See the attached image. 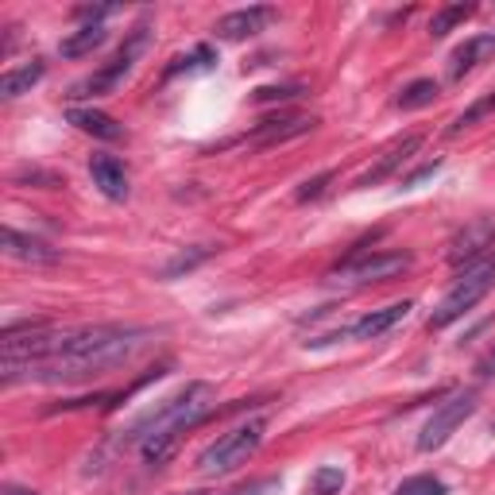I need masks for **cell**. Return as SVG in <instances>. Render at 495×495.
<instances>
[{"instance_id": "obj_1", "label": "cell", "mask_w": 495, "mask_h": 495, "mask_svg": "<svg viewBox=\"0 0 495 495\" xmlns=\"http://www.w3.org/2000/svg\"><path fill=\"white\" fill-rule=\"evenodd\" d=\"M163 329L155 325H70L54 329L51 322H24L5 329V372L12 383H90L101 380L140 353H148Z\"/></svg>"}, {"instance_id": "obj_2", "label": "cell", "mask_w": 495, "mask_h": 495, "mask_svg": "<svg viewBox=\"0 0 495 495\" xmlns=\"http://www.w3.org/2000/svg\"><path fill=\"white\" fill-rule=\"evenodd\" d=\"M217 414V391L206 380H194L179 387L170 399L155 403L151 411H143L132 426L121 430L112 438V449H128V445H140V457L148 469H163V464L179 453L182 445V433L201 426L206 418Z\"/></svg>"}, {"instance_id": "obj_3", "label": "cell", "mask_w": 495, "mask_h": 495, "mask_svg": "<svg viewBox=\"0 0 495 495\" xmlns=\"http://www.w3.org/2000/svg\"><path fill=\"white\" fill-rule=\"evenodd\" d=\"M264 433H267V418H248L240 426H232L228 433H221L213 445L201 449L198 457V472L213 480V476H228L237 472L240 464H248V457L264 445Z\"/></svg>"}, {"instance_id": "obj_4", "label": "cell", "mask_w": 495, "mask_h": 495, "mask_svg": "<svg viewBox=\"0 0 495 495\" xmlns=\"http://www.w3.org/2000/svg\"><path fill=\"white\" fill-rule=\"evenodd\" d=\"M491 286H495V252L457 271V283L445 290L438 310L430 314V329H449L453 322H461L469 310H476V302L484 298Z\"/></svg>"}, {"instance_id": "obj_5", "label": "cell", "mask_w": 495, "mask_h": 495, "mask_svg": "<svg viewBox=\"0 0 495 495\" xmlns=\"http://www.w3.org/2000/svg\"><path fill=\"white\" fill-rule=\"evenodd\" d=\"M143 47H148V24H136L124 47L116 51L101 70H93V74L78 78V82L66 90V97L78 105V101H93V97H109V93H116V90H121V82L132 74V66H136V58L143 54Z\"/></svg>"}, {"instance_id": "obj_6", "label": "cell", "mask_w": 495, "mask_h": 495, "mask_svg": "<svg viewBox=\"0 0 495 495\" xmlns=\"http://www.w3.org/2000/svg\"><path fill=\"white\" fill-rule=\"evenodd\" d=\"M414 259L411 252H391V248H380V252H372V248H356L353 256H345L337 267L329 271L333 283H348V286H372V283H387L403 275L411 267Z\"/></svg>"}, {"instance_id": "obj_7", "label": "cell", "mask_w": 495, "mask_h": 495, "mask_svg": "<svg viewBox=\"0 0 495 495\" xmlns=\"http://www.w3.org/2000/svg\"><path fill=\"white\" fill-rule=\"evenodd\" d=\"M411 310H414L411 298L391 302V306H383V310H372V314L356 317V322L345 325V329H333V333H322V337H310V341H306V348H325V345H337V341H380L383 333H391L399 322H406V314H411Z\"/></svg>"}, {"instance_id": "obj_8", "label": "cell", "mask_w": 495, "mask_h": 495, "mask_svg": "<svg viewBox=\"0 0 495 495\" xmlns=\"http://www.w3.org/2000/svg\"><path fill=\"white\" fill-rule=\"evenodd\" d=\"M476 406H480L476 403V391H453V395H449L438 411L426 418V426H422V433H418V449H422V453L442 449L464 426V418L476 414Z\"/></svg>"}, {"instance_id": "obj_9", "label": "cell", "mask_w": 495, "mask_h": 495, "mask_svg": "<svg viewBox=\"0 0 495 495\" xmlns=\"http://www.w3.org/2000/svg\"><path fill=\"white\" fill-rule=\"evenodd\" d=\"M317 128V116H295V112H279V116H264L252 132L244 136V143L252 148H279V143H290L306 132Z\"/></svg>"}, {"instance_id": "obj_10", "label": "cell", "mask_w": 495, "mask_h": 495, "mask_svg": "<svg viewBox=\"0 0 495 495\" xmlns=\"http://www.w3.org/2000/svg\"><path fill=\"white\" fill-rule=\"evenodd\" d=\"M271 20H279V8H271V5H248V8H237V12H228V16H221L213 32L221 35V39H228V43H240V39L259 35Z\"/></svg>"}, {"instance_id": "obj_11", "label": "cell", "mask_w": 495, "mask_h": 495, "mask_svg": "<svg viewBox=\"0 0 495 495\" xmlns=\"http://www.w3.org/2000/svg\"><path fill=\"white\" fill-rule=\"evenodd\" d=\"M422 143H426V140H422L418 132H411V136L395 140V143H391V148H387V151H383V155L375 159V163H372V167H368V170H364L360 179H356V190H368V186H380V182H387L391 174H395L403 163H411V159L418 155Z\"/></svg>"}, {"instance_id": "obj_12", "label": "cell", "mask_w": 495, "mask_h": 495, "mask_svg": "<svg viewBox=\"0 0 495 495\" xmlns=\"http://www.w3.org/2000/svg\"><path fill=\"white\" fill-rule=\"evenodd\" d=\"M5 252L12 259H20V264H32V267H47V264H58L63 252L51 248L43 237H32V232H20V228H5Z\"/></svg>"}, {"instance_id": "obj_13", "label": "cell", "mask_w": 495, "mask_h": 495, "mask_svg": "<svg viewBox=\"0 0 495 495\" xmlns=\"http://www.w3.org/2000/svg\"><path fill=\"white\" fill-rule=\"evenodd\" d=\"M90 179L101 194H105L109 201H124L128 198V167L121 163L116 155L109 151H93L90 155Z\"/></svg>"}, {"instance_id": "obj_14", "label": "cell", "mask_w": 495, "mask_h": 495, "mask_svg": "<svg viewBox=\"0 0 495 495\" xmlns=\"http://www.w3.org/2000/svg\"><path fill=\"white\" fill-rule=\"evenodd\" d=\"M488 248H495V225H488V221L469 225V228H464L461 237L453 240V248H449V264H453V267L461 271V267L476 264V259L491 256Z\"/></svg>"}, {"instance_id": "obj_15", "label": "cell", "mask_w": 495, "mask_h": 495, "mask_svg": "<svg viewBox=\"0 0 495 495\" xmlns=\"http://www.w3.org/2000/svg\"><path fill=\"white\" fill-rule=\"evenodd\" d=\"M488 58H495V32L464 39L461 47H457L453 54H449V82H464L476 66H484Z\"/></svg>"}, {"instance_id": "obj_16", "label": "cell", "mask_w": 495, "mask_h": 495, "mask_svg": "<svg viewBox=\"0 0 495 495\" xmlns=\"http://www.w3.org/2000/svg\"><path fill=\"white\" fill-rule=\"evenodd\" d=\"M66 124H74L78 132L85 136H97V140H124V124H116L109 112H101V109H85V105H70L66 109Z\"/></svg>"}, {"instance_id": "obj_17", "label": "cell", "mask_w": 495, "mask_h": 495, "mask_svg": "<svg viewBox=\"0 0 495 495\" xmlns=\"http://www.w3.org/2000/svg\"><path fill=\"white\" fill-rule=\"evenodd\" d=\"M43 74H47V63H43V58H32V63H24L16 70H5V78H0V97L16 101L24 93H32V85H39Z\"/></svg>"}, {"instance_id": "obj_18", "label": "cell", "mask_w": 495, "mask_h": 495, "mask_svg": "<svg viewBox=\"0 0 495 495\" xmlns=\"http://www.w3.org/2000/svg\"><path fill=\"white\" fill-rule=\"evenodd\" d=\"M105 24H82L78 32H70L63 43H58V51H63V58H85V54H93L97 47H105Z\"/></svg>"}, {"instance_id": "obj_19", "label": "cell", "mask_w": 495, "mask_h": 495, "mask_svg": "<svg viewBox=\"0 0 495 495\" xmlns=\"http://www.w3.org/2000/svg\"><path fill=\"white\" fill-rule=\"evenodd\" d=\"M438 93H442V85L433 82V78H414L411 85H403V90H399L395 109H403V112L426 109V105H433V101H438Z\"/></svg>"}, {"instance_id": "obj_20", "label": "cell", "mask_w": 495, "mask_h": 495, "mask_svg": "<svg viewBox=\"0 0 495 495\" xmlns=\"http://www.w3.org/2000/svg\"><path fill=\"white\" fill-rule=\"evenodd\" d=\"M217 66V51L209 43H198L190 54H179L174 63L167 66V78H179V74H206V70Z\"/></svg>"}, {"instance_id": "obj_21", "label": "cell", "mask_w": 495, "mask_h": 495, "mask_svg": "<svg viewBox=\"0 0 495 495\" xmlns=\"http://www.w3.org/2000/svg\"><path fill=\"white\" fill-rule=\"evenodd\" d=\"M476 16V5H445L433 12V20H430V35L433 39H445L449 32H457V27L464 20H472Z\"/></svg>"}, {"instance_id": "obj_22", "label": "cell", "mask_w": 495, "mask_h": 495, "mask_svg": "<svg viewBox=\"0 0 495 495\" xmlns=\"http://www.w3.org/2000/svg\"><path fill=\"white\" fill-rule=\"evenodd\" d=\"M213 256L209 244H198V248H186V252H179L170 259V264H163V271H159V279H182V275H190L194 267H201L206 259Z\"/></svg>"}, {"instance_id": "obj_23", "label": "cell", "mask_w": 495, "mask_h": 495, "mask_svg": "<svg viewBox=\"0 0 495 495\" xmlns=\"http://www.w3.org/2000/svg\"><path fill=\"white\" fill-rule=\"evenodd\" d=\"M484 116H495V93H488V97H480V101H476V105H469V109H464V112L457 116V121H453V124H449V136H461V132H464V128H472V124H480V121H484Z\"/></svg>"}, {"instance_id": "obj_24", "label": "cell", "mask_w": 495, "mask_h": 495, "mask_svg": "<svg viewBox=\"0 0 495 495\" xmlns=\"http://www.w3.org/2000/svg\"><path fill=\"white\" fill-rule=\"evenodd\" d=\"M341 488H345V472L333 469V464H322V469L310 476V491L314 495H341Z\"/></svg>"}, {"instance_id": "obj_25", "label": "cell", "mask_w": 495, "mask_h": 495, "mask_svg": "<svg viewBox=\"0 0 495 495\" xmlns=\"http://www.w3.org/2000/svg\"><path fill=\"white\" fill-rule=\"evenodd\" d=\"M395 495H445V484L433 476H411V480H403Z\"/></svg>"}, {"instance_id": "obj_26", "label": "cell", "mask_w": 495, "mask_h": 495, "mask_svg": "<svg viewBox=\"0 0 495 495\" xmlns=\"http://www.w3.org/2000/svg\"><path fill=\"white\" fill-rule=\"evenodd\" d=\"M329 182H333V170H322V174H314V179H306V182L298 186L295 201H302V206H306V201H317V198L325 194V186H329Z\"/></svg>"}, {"instance_id": "obj_27", "label": "cell", "mask_w": 495, "mask_h": 495, "mask_svg": "<svg viewBox=\"0 0 495 495\" xmlns=\"http://www.w3.org/2000/svg\"><path fill=\"white\" fill-rule=\"evenodd\" d=\"M442 170V159H433V163H422V167H414L411 174H403V190H418V186L422 182H426V179H433V174H438Z\"/></svg>"}, {"instance_id": "obj_28", "label": "cell", "mask_w": 495, "mask_h": 495, "mask_svg": "<svg viewBox=\"0 0 495 495\" xmlns=\"http://www.w3.org/2000/svg\"><path fill=\"white\" fill-rule=\"evenodd\" d=\"M306 85H267V90H256V101L267 105V101H290V97H302Z\"/></svg>"}, {"instance_id": "obj_29", "label": "cell", "mask_w": 495, "mask_h": 495, "mask_svg": "<svg viewBox=\"0 0 495 495\" xmlns=\"http://www.w3.org/2000/svg\"><path fill=\"white\" fill-rule=\"evenodd\" d=\"M16 182H39L43 190H58V186H63V179H58V174H51V170H39V167L24 170V174H16Z\"/></svg>"}, {"instance_id": "obj_30", "label": "cell", "mask_w": 495, "mask_h": 495, "mask_svg": "<svg viewBox=\"0 0 495 495\" xmlns=\"http://www.w3.org/2000/svg\"><path fill=\"white\" fill-rule=\"evenodd\" d=\"M275 488V480H256V484H244V488H232V491H221V495H267Z\"/></svg>"}, {"instance_id": "obj_31", "label": "cell", "mask_w": 495, "mask_h": 495, "mask_svg": "<svg viewBox=\"0 0 495 495\" xmlns=\"http://www.w3.org/2000/svg\"><path fill=\"white\" fill-rule=\"evenodd\" d=\"M476 375H480V380H491V375H495V348H491L488 356H480V364H476Z\"/></svg>"}, {"instance_id": "obj_32", "label": "cell", "mask_w": 495, "mask_h": 495, "mask_svg": "<svg viewBox=\"0 0 495 495\" xmlns=\"http://www.w3.org/2000/svg\"><path fill=\"white\" fill-rule=\"evenodd\" d=\"M5 495H39V491H32V488H20V484H8V488H5Z\"/></svg>"}]
</instances>
